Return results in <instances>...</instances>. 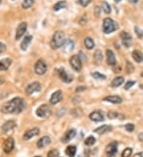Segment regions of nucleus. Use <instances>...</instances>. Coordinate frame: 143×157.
Here are the masks:
<instances>
[{
  "mask_svg": "<svg viewBox=\"0 0 143 157\" xmlns=\"http://www.w3.org/2000/svg\"><path fill=\"white\" fill-rule=\"evenodd\" d=\"M25 108V102L22 98L19 97L5 102L1 107V111L4 113H19Z\"/></svg>",
  "mask_w": 143,
  "mask_h": 157,
  "instance_id": "obj_1",
  "label": "nucleus"
},
{
  "mask_svg": "<svg viewBox=\"0 0 143 157\" xmlns=\"http://www.w3.org/2000/svg\"><path fill=\"white\" fill-rule=\"evenodd\" d=\"M65 41V33L61 31V30H57L53 34L52 41L50 42V46L53 49H57L63 46Z\"/></svg>",
  "mask_w": 143,
  "mask_h": 157,
  "instance_id": "obj_2",
  "label": "nucleus"
},
{
  "mask_svg": "<svg viewBox=\"0 0 143 157\" xmlns=\"http://www.w3.org/2000/svg\"><path fill=\"white\" fill-rule=\"evenodd\" d=\"M118 29V24L114 21L113 19H110V18H106L104 20V23H103V30L104 32L107 34L113 33Z\"/></svg>",
  "mask_w": 143,
  "mask_h": 157,
  "instance_id": "obj_3",
  "label": "nucleus"
},
{
  "mask_svg": "<svg viewBox=\"0 0 143 157\" xmlns=\"http://www.w3.org/2000/svg\"><path fill=\"white\" fill-rule=\"evenodd\" d=\"M35 73L38 76H43L47 71V64L43 60H38L34 66Z\"/></svg>",
  "mask_w": 143,
  "mask_h": 157,
  "instance_id": "obj_4",
  "label": "nucleus"
},
{
  "mask_svg": "<svg viewBox=\"0 0 143 157\" xmlns=\"http://www.w3.org/2000/svg\"><path fill=\"white\" fill-rule=\"evenodd\" d=\"M107 156V157H115L118 153V143L116 141H113L106 147L105 149Z\"/></svg>",
  "mask_w": 143,
  "mask_h": 157,
  "instance_id": "obj_5",
  "label": "nucleus"
},
{
  "mask_svg": "<svg viewBox=\"0 0 143 157\" xmlns=\"http://www.w3.org/2000/svg\"><path fill=\"white\" fill-rule=\"evenodd\" d=\"M36 114L41 118H47L51 115V110L49 106L46 104H43L37 108Z\"/></svg>",
  "mask_w": 143,
  "mask_h": 157,
  "instance_id": "obj_6",
  "label": "nucleus"
},
{
  "mask_svg": "<svg viewBox=\"0 0 143 157\" xmlns=\"http://www.w3.org/2000/svg\"><path fill=\"white\" fill-rule=\"evenodd\" d=\"M70 65L76 72H80L82 69V62L80 58L77 55L72 56L69 60Z\"/></svg>",
  "mask_w": 143,
  "mask_h": 157,
  "instance_id": "obj_7",
  "label": "nucleus"
},
{
  "mask_svg": "<svg viewBox=\"0 0 143 157\" xmlns=\"http://www.w3.org/2000/svg\"><path fill=\"white\" fill-rule=\"evenodd\" d=\"M41 89H42L41 84L38 82H34L29 84L27 87L25 88V94L27 95H30L35 92H39Z\"/></svg>",
  "mask_w": 143,
  "mask_h": 157,
  "instance_id": "obj_8",
  "label": "nucleus"
},
{
  "mask_svg": "<svg viewBox=\"0 0 143 157\" xmlns=\"http://www.w3.org/2000/svg\"><path fill=\"white\" fill-rule=\"evenodd\" d=\"M14 148V141L12 137L7 138L3 143V151L6 154H10Z\"/></svg>",
  "mask_w": 143,
  "mask_h": 157,
  "instance_id": "obj_9",
  "label": "nucleus"
},
{
  "mask_svg": "<svg viewBox=\"0 0 143 157\" xmlns=\"http://www.w3.org/2000/svg\"><path fill=\"white\" fill-rule=\"evenodd\" d=\"M27 30V23L23 21V22H22L19 25L18 28H17L16 30V34H15V39L17 41H19V40L21 39V37L25 34V31Z\"/></svg>",
  "mask_w": 143,
  "mask_h": 157,
  "instance_id": "obj_10",
  "label": "nucleus"
},
{
  "mask_svg": "<svg viewBox=\"0 0 143 157\" xmlns=\"http://www.w3.org/2000/svg\"><path fill=\"white\" fill-rule=\"evenodd\" d=\"M120 37H121V39H122V44H123L126 48H129V47L131 45L132 37L128 33L122 31V32H121V33H120Z\"/></svg>",
  "mask_w": 143,
  "mask_h": 157,
  "instance_id": "obj_11",
  "label": "nucleus"
},
{
  "mask_svg": "<svg viewBox=\"0 0 143 157\" xmlns=\"http://www.w3.org/2000/svg\"><path fill=\"white\" fill-rule=\"evenodd\" d=\"M58 76H59L60 79L65 83H71L73 79V77L68 74L63 67H60V69H58Z\"/></svg>",
  "mask_w": 143,
  "mask_h": 157,
  "instance_id": "obj_12",
  "label": "nucleus"
},
{
  "mask_svg": "<svg viewBox=\"0 0 143 157\" xmlns=\"http://www.w3.org/2000/svg\"><path fill=\"white\" fill-rule=\"evenodd\" d=\"M39 133L40 130L38 128H33V129H30V130L25 132L23 136V139L25 141H29L31 138H33L34 136H37Z\"/></svg>",
  "mask_w": 143,
  "mask_h": 157,
  "instance_id": "obj_13",
  "label": "nucleus"
},
{
  "mask_svg": "<svg viewBox=\"0 0 143 157\" xmlns=\"http://www.w3.org/2000/svg\"><path fill=\"white\" fill-rule=\"evenodd\" d=\"M63 98V94L61 90H57L53 95H51L50 103L53 105H56L58 102H60Z\"/></svg>",
  "mask_w": 143,
  "mask_h": 157,
  "instance_id": "obj_14",
  "label": "nucleus"
},
{
  "mask_svg": "<svg viewBox=\"0 0 143 157\" xmlns=\"http://www.w3.org/2000/svg\"><path fill=\"white\" fill-rule=\"evenodd\" d=\"M89 118L92 121L99 122V121H103L104 120V114L101 111H94L89 115Z\"/></svg>",
  "mask_w": 143,
  "mask_h": 157,
  "instance_id": "obj_15",
  "label": "nucleus"
},
{
  "mask_svg": "<svg viewBox=\"0 0 143 157\" xmlns=\"http://www.w3.org/2000/svg\"><path fill=\"white\" fill-rule=\"evenodd\" d=\"M107 55V62L109 65L111 66H115L116 64V60L115 54H114L113 51L111 49H107L106 52Z\"/></svg>",
  "mask_w": 143,
  "mask_h": 157,
  "instance_id": "obj_16",
  "label": "nucleus"
},
{
  "mask_svg": "<svg viewBox=\"0 0 143 157\" xmlns=\"http://www.w3.org/2000/svg\"><path fill=\"white\" fill-rule=\"evenodd\" d=\"M50 143H51L50 137L48 136H43V137H42L39 141H37V146L38 148H45V147H47L48 144H50Z\"/></svg>",
  "mask_w": 143,
  "mask_h": 157,
  "instance_id": "obj_17",
  "label": "nucleus"
},
{
  "mask_svg": "<svg viewBox=\"0 0 143 157\" xmlns=\"http://www.w3.org/2000/svg\"><path fill=\"white\" fill-rule=\"evenodd\" d=\"M76 131L73 129H72V130H69V131L65 134V136H63L62 138V142L63 143H68V142H69L70 141H72V139L76 136Z\"/></svg>",
  "mask_w": 143,
  "mask_h": 157,
  "instance_id": "obj_18",
  "label": "nucleus"
},
{
  "mask_svg": "<svg viewBox=\"0 0 143 157\" xmlns=\"http://www.w3.org/2000/svg\"><path fill=\"white\" fill-rule=\"evenodd\" d=\"M12 64V60L10 58H5L0 60V71H7L8 70Z\"/></svg>",
  "mask_w": 143,
  "mask_h": 157,
  "instance_id": "obj_19",
  "label": "nucleus"
},
{
  "mask_svg": "<svg viewBox=\"0 0 143 157\" xmlns=\"http://www.w3.org/2000/svg\"><path fill=\"white\" fill-rule=\"evenodd\" d=\"M32 39L33 37L31 35H27L26 37H25V38L22 41L21 44H20V48H21L22 50L25 51L28 49V47H29V45H30L31 41H32Z\"/></svg>",
  "mask_w": 143,
  "mask_h": 157,
  "instance_id": "obj_20",
  "label": "nucleus"
},
{
  "mask_svg": "<svg viewBox=\"0 0 143 157\" xmlns=\"http://www.w3.org/2000/svg\"><path fill=\"white\" fill-rule=\"evenodd\" d=\"M104 101L105 102H109L113 104H119L122 102V98L118 96V95H111V96H107V97L104 98Z\"/></svg>",
  "mask_w": 143,
  "mask_h": 157,
  "instance_id": "obj_21",
  "label": "nucleus"
},
{
  "mask_svg": "<svg viewBox=\"0 0 143 157\" xmlns=\"http://www.w3.org/2000/svg\"><path fill=\"white\" fill-rule=\"evenodd\" d=\"M15 126H16L15 121L13 120H10L7 121L6 123H4V125H2V130L4 133H7V132H9L13 130Z\"/></svg>",
  "mask_w": 143,
  "mask_h": 157,
  "instance_id": "obj_22",
  "label": "nucleus"
},
{
  "mask_svg": "<svg viewBox=\"0 0 143 157\" xmlns=\"http://www.w3.org/2000/svg\"><path fill=\"white\" fill-rule=\"evenodd\" d=\"M74 49V43L72 41L68 39L65 40V43L63 44V50L65 53H70Z\"/></svg>",
  "mask_w": 143,
  "mask_h": 157,
  "instance_id": "obj_23",
  "label": "nucleus"
},
{
  "mask_svg": "<svg viewBox=\"0 0 143 157\" xmlns=\"http://www.w3.org/2000/svg\"><path fill=\"white\" fill-rule=\"evenodd\" d=\"M111 130H112V127H111V126L104 125L100 126V127L97 128L96 130H94V132L96 133L99 134V135H102V134L106 133H108V132L111 131Z\"/></svg>",
  "mask_w": 143,
  "mask_h": 157,
  "instance_id": "obj_24",
  "label": "nucleus"
},
{
  "mask_svg": "<svg viewBox=\"0 0 143 157\" xmlns=\"http://www.w3.org/2000/svg\"><path fill=\"white\" fill-rule=\"evenodd\" d=\"M102 61H103V53H102L101 50L97 49L94 54V63L96 65H100Z\"/></svg>",
  "mask_w": 143,
  "mask_h": 157,
  "instance_id": "obj_25",
  "label": "nucleus"
},
{
  "mask_svg": "<svg viewBox=\"0 0 143 157\" xmlns=\"http://www.w3.org/2000/svg\"><path fill=\"white\" fill-rule=\"evenodd\" d=\"M132 56L137 63L143 62V54L139 50H134L132 53Z\"/></svg>",
  "mask_w": 143,
  "mask_h": 157,
  "instance_id": "obj_26",
  "label": "nucleus"
},
{
  "mask_svg": "<svg viewBox=\"0 0 143 157\" xmlns=\"http://www.w3.org/2000/svg\"><path fill=\"white\" fill-rule=\"evenodd\" d=\"M76 153V146L69 145L65 149V154L69 157H74Z\"/></svg>",
  "mask_w": 143,
  "mask_h": 157,
  "instance_id": "obj_27",
  "label": "nucleus"
},
{
  "mask_svg": "<svg viewBox=\"0 0 143 157\" xmlns=\"http://www.w3.org/2000/svg\"><path fill=\"white\" fill-rule=\"evenodd\" d=\"M124 82V78L122 76H118L115 78L111 82V87H118L122 85V83Z\"/></svg>",
  "mask_w": 143,
  "mask_h": 157,
  "instance_id": "obj_28",
  "label": "nucleus"
},
{
  "mask_svg": "<svg viewBox=\"0 0 143 157\" xmlns=\"http://www.w3.org/2000/svg\"><path fill=\"white\" fill-rule=\"evenodd\" d=\"M67 7V4H66V2L65 1H59L56 3L54 6H53V10L55 11H58V10H60L64 9L65 7Z\"/></svg>",
  "mask_w": 143,
  "mask_h": 157,
  "instance_id": "obj_29",
  "label": "nucleus"
},
{
  "mask_svg": "<svg viewBox=\"0 0 143 157\" xmlns=\"http://www.w3.org/2000/svg\"><path fill=\"white\" fill-rule=\"evenodd\" d=\"M84 45L88 49L91 50V49H92L95 46V42L93 41L91 37H87L84 40Z\"/></svg>",
  "mask_w": 143,
  "mask_h": 157,
  "instance_id": "obj_30",
  "label": "nucleus"
},
{
  "mask_svg": "<svg viewBox=\"0 0 143 157\" xmlns=\"http://www.w3.org/2000/svg\"><path fill=\"white\" fill-rule=\"evenodd\" d=\"M35 0H23L22 7L23 9H29L30 7H31L34 3Z\"/></svg>",
  "mask_w": 143,
  "mask_h": 157,
  "instance_id": "obj_31",
  "label": "nucleus"
},
{
  "mask_svg": "<svg viewBox=\"0 0 143 157\" xmlns=\"http://www.w3.org/2000/svg\"><path fill=\"white\" fill-rule=\"evenodd\" d=\"M102 8L104 10V11L106 13V14H110L111 12V6L108 4V2H106V1H104L102 2Z\"/></svg>",
  "mask_w": 143,
  "mask_h": 157,
  "instance_id": "obj_32",
  "label": "nucleus"
},
{
  "mask_svg": "<svg viewBox=\"0 0 143 157\" xmlns=\"http://www.w3.org/2000/svg\"><path fill=\"white\" fill-rule=\"evenodd\" d=\"M95 143V138L92 136H88V138H86V140L84 141V144H85V145L87 146H92Z\"/></svg>",
  "mask_w": 143,
  "mask_h": 157,
  "instance_id": "obj_33",
  "label": "nucleus"
},
{
  "mask_svg": "<svg viewBox=\"0 0 143 157\" xmlns=\"http://www.w3.org/2000/svg\"><path fill=\"white\" fill-rule=\"evenodd\" d=\"M132 152H133V150H132L131 148H125L124 151L122 152L121 156L122 157H130V155L132 154Z\"/></svg>",
  "mask_w": 143,
  "mask_h": 157,
  "instance_id": "obj_34",
  "label": "nucleus"
},
{
  "mask_svg": "<svg viewBox=\"0 0 143 157\" xmlns=\"http://www.w3.org/2000/svg\"><path fill=\"white\" fill-rule=\"evenodd\" d=\"M92 76L95 79H105V78H106V76H105L104 75L101 74V73H99V72H93L92 74Z\"/></svg>",
  "mask_w": 143,
  "mask_h": 157,
  "instance_id": "obj_35",
  "label": "nucleus"
},
{
  "mask_svg": "<svg viewBox=\"0 0 143 157\" xmlns=\"http://www.w3.org/2000/svg\"><path fill=\"white\" fill-rule=\"evenodd\" d=\"M126 70H127V73H132L134 72V67L131 63L129 61H127V66H126Z\"/></svg>",
  "mask_w": 143,
  "mask_h": 157,
  "instance_id": "obj_36",
  "label": "nucleus"
},
{
  "mask_svg": "<svg viewBox=\"0 0 143 157\" xmlns=\"http://www.w3.org/2000/svg\"><path fill=\"white\" fill-rule=\"evenodd\" d=\"M59 155V151L57 149H52L48 153L47 156L48 157H57Z\"/></svg>",
  "mask_w": 143,
  "mask_h": 157,
  "instance_id": "obj_37",
  "label": "nucleus"
},
{
  "mask_svg": "<svg viewBox=\"0 0 143 157\" xmlns=\"http://www.w3.org/2000/svg\"><path fill=\"white\" fill-rule=\"evenodd\" d=\"M134 32L137 34V36L139 37V38H140V39L143 38V31L140 28L138 27V26H135L134 27Z\"/></svg>",
  "mask_w": 143,
  "mask_h": 157,
  "instance_id": "obj_38",
  "label": "nucleus"
},
{
  "mask_svg": "<svg viewBox=\"0 0 143 157\" xmlns=\"http://www.w3.org/2000/svg\"><path fill=\"white\" fill-rule=\"evenodd\" d=\"M107 116H108L109 119H115V118H118V113L115 112V111H110L107 113Z\"/></svg>",
  "mask_w": 143,
  "mask_h": 157,
  "instance_id": "obj_39",
  "label": "nucleus"
},
{
  "mask_svg": "<svg viewBox=\"0 0 143 157\" xmlns=\"http://www.w3.org/2000/svg\"><path fill=\"white\" fill-rule=\"evenodd\" d=\"M136 83V82L135 81H129V82H127V83H126V85H125L124 88L125 90H129L130 88H131Z\"/></svg>",
  "mask_w": 143,
  "mask_h": 157,
  "instance_id": "obj_40",
  "label": "nucleus"
},
{
  "mask_svg": "<svg viewBox=\"0 0 143 157\" xmlns=\"http://www.w3.org/2000/svg\"><path fill=\"white\" fill-rule=\"evenodd\" d=\"M125 129L127 130V131L128 132H133L134 130V125L131 123H129V124H127V125H125Z\"/></svg>",
  "mask_w": 143,
  "mask_h": 157,
  "instance_id": "obj_41",
  "label": "nucleus"
},
{
  "mask_svg": "<svg viewBox=\"0 0 143 157\" xmlns=\"http://www.w3.org/2000/svg\"><path fill=\"white\" fill-rule=\"evenodd\" d=\"M91 0H79V2L80 4L82 6V7H87L89 3H90Z\"/></svg>",
  "mask_w": 143,
  "mask_h": 157,
  "instance_id": "obj_42",
  "label": "nucleus"
},
{
  "mask_svg": "<svg viewBox=\"0 0 143 157\" xmlns=\"http://www.w3.org/2000/svg\"><path fill=\"white\" fill-rule=\"evenodd\" d=\"M6 49H7L6 45H5L3 43H2V42H0V54L2 53H4V52L6 51Z\"/></svg>",
  "mask_w": 143,
  "mask_h": 157,
  "instance_id": "obj_43",
  "label": "nucleus"
},
{
  "mask_svg": "<svg viewBox=\"0 0 143 157\" xmlns=\"http://www.w3.org/2000/svg\"><path fill=\"white\" fill-rule=\"evenodd\" d=\"M100 14V8L99 7H95V15L96 17H99Z\"/></svg>",
  "mask_w": 143,
  "mask_h": 157,
  "instance_id": "obj_44",
  "label": "nucleus"
},
{
  "mask_svg": "<svg viewBox=\"0 0 143 157\" xmlns=\"http://www.w3.org/2000/svg\"><path fill=\"white\" fill-rule=\"evenodd\" d=\"M132 157H143V153H136L135 155H134Z\"/></svg>",
  "mask_w": 143,
  "mask_h": 157,
  "instance_id": "obj_45",
  "label": "nucleus"
},
{
  "mask_svg": "<svg viewBox=\"0 0 143 157\" xmlns=\"http://www.w3.org/2000/svg\"><path fill=\"white\" fill-rule=\"evenodd\" d=\"M85 89V87H80L76 88V92H80V91H82Z\"/></svg>",
  "mask_w": 143,
  "mask_h": 157,
  "instance_id": "obj_46",
  "label": "nucleus"
},
{
  "mask_svg": "<svg viewBox=\"0 0 143 157\" xmlns=\"http://www.w3.org/2000/svg\"><path fill=\"white\" fill-rule=\"evenodd\" d=\"M139 140L141 142H143V133H140L139 135Z\"/></svg>",
  "mask_w": 143,
  "mask_h": 157,
  "instance_id": "obj_47",
  "label": "nucleus"
},
{
  "mask_svg": "<svg viewBox=\"0 0 143 157\" xmlns=\"http://www.w3.org/2000/svg\"><path fill=\"white\" fill-rule=\"evenodd\" d=\"M139 0H129L130 2H131V3H133V4H136V3H138L139 2Z\"/></svg>",
  "mask_w": 143,
  "mask_h": 157,
  "instance_id": "obj_48",
  "label": "nucleus"
},
{
  "mask_svg": "<svg viewBox=\"0 0 143 157\" xmlns=\"http://www.w3.org/2000/svg\"><path fill=\"white\" fill-rule=\"evenodd\" d=\"M5 83V79L3 78H0V86L2 85Z\"/></svg>",
  "mask_w": 143,
  "mask_h": 157,
  "instance_id": "obj_49",
  "label": "nucleus"
},
{
  "mask_svg": "<svg viewBox=\"0 0 143 157\" xmlns=\"http://www.w3.org/2000/svg\"><path fill=\"white\" fill-rule=\"evenodd\" d=\"M140 88H142L143 90V84H141V85H140Z\"/></svg>",
  "mask_w": 143,
  "mask_h": 157,
  "instance_id": "obj_50",
  "label": "nucleus"
},
{
  "mask_svg": "<svg viewBox=\"0 0 143 157\" xmlns=\"http://www.w3.org/2000/svg\"><path fill=\"white\" fill-rule=\"evenodd\" d=\"M115 1L116 2H119L120 1H121V0H115Z\"/></svg>",
  "mask_w": 143,
  "mask_h": 157,
  "instance_id": "obj_51",
  "label": "nucleus"
},
{
  "mask_svg": "<svg viewBox=\"0 0 143 157\" xmlns=\"http://www.w3.org/2000/svg\"><path fill=\"white\" fill-rule=\"evenodd\" d=\"M141 76H142V77H143V72L141 73Z\"/></svg>",
  "mask_w": 143,
  "mask_h": 157,
  "instance_id": "obj_52",
  "label": "nucleus"
},
{
  "mask_svg": "<svg viewBox=\"0 0 143 157\" xmlns=\"http://www.w3.org/2000/svg\"><path fill=\"white\" fill-rule=\"evenodd\" d=\"M2 4V0H0V5Z\"/></svg>",
  "mask_w": 143,
  "mask_h": 157,
  "instance_id": "obj_53",
  "label": "nucleus"
},
{
  "mask_svg": "<svg viewBox=\"0 0 143 157\" xmlns=\"http://www.w3.org/2000/svg\"><path fill=\"white\" fill-rule=\"evenodd\" d=\"M34 157H42V156H34Z\"/></svg>",
  "mask_w": 143,
  "mask_h": 157,
  "instance_id": "obj_54",
  "label": "nucleus"
},
{
  "mask_svg": "<svg viewBox=\"0 0 143 157\" xmlns=\"http://www.w3.org/2000/svg\"><path fill=\"white\" fill-rule=\"evenodd\" d=\"M11 1H14V0H11Z\"/></svg>",
  "mask_w": 143,
  "mask_h": 157,
  "instance_id": "obj_55",
  "label": "nucleus"
}]
</instances>
